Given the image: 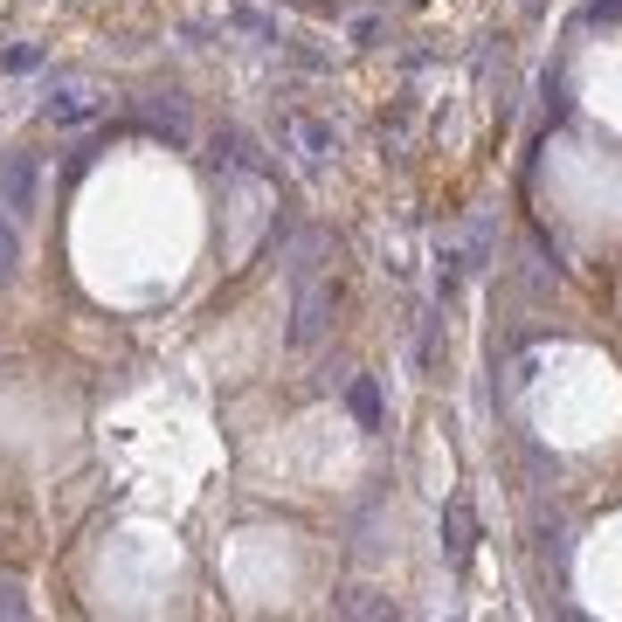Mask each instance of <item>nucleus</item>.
Segmentation results:
<instances>
[{
  "label": "nucleus",
  "mask_w": 622,
  "mask_h": 622,
  "mask_svg": "<svg viewBox=\"0 0 622 622\" xmlns=\"http://www.w3.org/2000/svg\"><path fill=\"white\" fill-rule=\"evenodd\" d=\"M35 201H42V159L7 153L0 159V207H7V214H35Z\"/></svg>",
  "instance_id": "1"
},
{
  "label": "nucleus",
  "mask_w": 622,
  "mask_h": 622,
  "mask_svg": "<svg viewBox=\"0 0 622 622\" xmlns=\"http://www.w3.org/2000/svg\"><path fill=\"white\" fill-rule=\"evenodd\" d=\"M325 298H332L325 284H311V290H305V305H298V325H290V346H311V339H318V325H325Z\"/></svg>",
  "instance_id": "2"
},
{
  "label": "nucleus",
  "mask_w": 622,
  "mask_h": 622,
  "mask_svg": "<svg viewBox=\"0 0 622 622\" xmlns=\"http://www.w3.org/2000/svg\"><path fill=\"white\" fill-rule=\"evenodd\" d=\"M470 546H477V525H470V505L464 498H450V553L470 560Z\"/></svg>",
  "instance_id": "3"
},
{
  "label": "nucleus",
  "mask_w": 622,
  "mask_h": 622,
  "mask_svg": "<svg viewBox=\"0 0 622 622\" xmlns=\"http://www.w3.org/2000/svg\"><path fill=\"white\" fill-rule=\"evenodd\" d=\"M14 263H21V235L14 222H0V277H14Z\"/></svg>",
  "instance_id": "6"
},
{
  "label": "nucleus",
  "mask_w": 622,
  "mask_h": 622,
  "mask_svg": "<svg viewBox=\"0 0 622 622\" xmlns=\"http://www.w3.org/2000/svg\"><path fill=\"white\" fill-rule=\"evenodd\" d=\"M42 111H49V118H63V125H77L83 111H90V104H77V97H49V104H42Z\"/></svg>",
  "instance_id": "7"
},
{
  "label": "nucleus",
  "mask_w": 622,
  "mask_h": 622,
  "mask_svg": "<svg viewBox=\"0 0 622 622\" xmlns=\"http://www.w3.org/2000/svg\"><path fill=\"white\" fill-rule=\"evenodd\" d=\"M622 14V0H588V21H616Z\"/></svg>",
  "instance_id": "8"
},
{
  "label": "nucleus",
  "mask_w": 622,
  "mask_h": 622,
  "mask_svg": "<svg viewBox=\"0 0 622 622\" xmlns=\"http://www.w3.org/2000/svg\"><path fill=\"white\" fill-rule=\"evenodd\" d=\"M353 415H360L366 429H381V388L374 381H353Z\"/></svg>",
  "instance_id": "5"
},
{
  "label": "nucleus",
  "mask_w": 622,
  "mask_h": 622,
  "mask_svg": "<svg viewBox=\"0 0 622 622\" xmlns=\"http://www.w3.org/2000/svg\"><path fill=\"white\" fill-rule=\"evenodd\" d=\"M298 139H305L311 159H332V153H339V131L325 125V118H298Z\"/></svg>",
  "instance_id": "4"
}]
</instances>
